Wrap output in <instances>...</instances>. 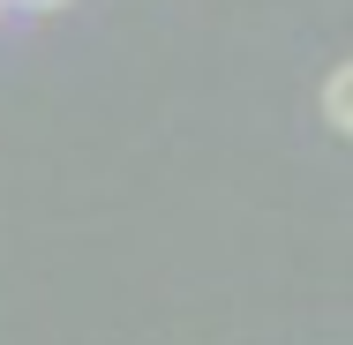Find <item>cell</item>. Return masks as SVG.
I'll list each match as a JSON object with an SVG mask.
<instances>
[{
    "label": "cell",
    "instance_id": "obj_1",
    "mask_svg": "<svg viewBox=\"0 0 353 345\" xmlns=\"http://www.w3.org/2000/svg\"><path fill=\"white\" fill-rule=\"evenodd\" d=\"M323 121L339 136H353V61H339V68L323 75Z\"/></svg>",
    "mask_w": 353,
    "mask_h": 345
},
{
    "label": "cell",
    "instance_id": "obj_2",
    "mask_svg": "<svg viewBox=\"0 0 353 345\" xmlns=\"http://www.w3.org/2000/svg\"><path fill=\"white\" fill-rule=\"evenodd\" d=\"M15 8H30V15H46V8H68V0H15Z\"/></svg>",
    "mask_w": 353,
    "mask_h": 345
}]
</instances>
